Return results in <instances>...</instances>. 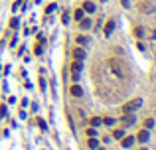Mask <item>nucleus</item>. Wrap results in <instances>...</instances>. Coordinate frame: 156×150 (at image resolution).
Instances as JSON below:
<instances>
[{
	"label": "nucleus",
	"instance_id": "nucleus-1",
	"mask_svg": "<svg viewBox=\"0 0 156 150\" xmlns=\"http://www.w3.org/2000/svg\"><path fill=\"white\" fill-rule=\"evenodd\" d=\"M109 67L113 69L115 75H118V77H123V63L118 59H109Z\"/></svg>",
	"mask_w": 156,
	"mask_h": 150
},
{
	"label": "nucleus",
	"instance_id": "nucleus-2",
	"mask_svg": "<svg viewBox=\"0 0 156 150\" xmlns=\"http://www.w3.org/2000/svg\"><path fill=\"white\" fill-rule=\"evenodd\" d=\"M142 105V99H133V101H130V103H127L123 107V112H133L134 109H138Z\"/></svg>",
	"mask_w": 156,
	"mask_h": 150
},
{
	"label": "nucleus",
	"instance_id": "nucleus-3",
	"mask_svg": "<svg viewBox=\"0 0 156 150\" xmlns=\"http://www.w3.org/2000/svg\"><path fill=\"white\" fill-rule=\"evenodd\" d=\"M81 69H83V65H81V61H73V65H71V71H73V79H79V73Z\"/></svg>",
	"mask_w": 156,
	"mask_h": 150
},
{
	"label": "nucleus",
	"instance_id": "nucleus-4",
	"mask_svg": "<svg viewBox=\"0 0 156 150\" xmlns=\"http://www.w3.org/2000/svg\"><path fill=\"white\" fill-rule=\"evenodd\" d=\"M134 121H136V118H134L133 112H124V117H123V124H124V127H130V124H134Z\"/></svg>",
	"mask_w": 156,
	"mask_h": 150
},
{
	"label": "nucleus",
	"instance_id": "nucleus-5",
	"mask_svg": "<svg viewBox=\"0 0 156 150\" xmlns=\"http://www.w3.org/2000/svg\"><path fill=\"white\" fill-rule=\"evenodd\" d=\"M73 57H75L77 61H83L85 59V50H83V47H75V50H73Z\"/></svg>",
	"mask_w": 156,
	"mask_h": 150
},
{
	"label": "nucleus",
	"instance_id": "nucleus-6",
	"mask_svg": "<svg viewBox=\"0 0 156 150\" xmlns=\"http://www.w3.org/2000/svg\"><path fill=\"white\" fill-rule=\"evenodd\" d=\"M113 30H115V20H109V22H107V26H105V36H111V34H113Z\"/></svg>",
	"mask_w": 156,
	"mask_h": 150
},
{
	"label": "nucleus",
	"instance_id": "nucleus-7",
	"mask_svg": "<svg viewBox=\"0 0 156 150\" xmlns=\"http://www.w3.org/2000/svg\"><path fill=\"white\" fill-rule=\"evenodd\" d=\"M133 144H134V138H133V136H127V138L123 136V148H130Z\"/></svg>",
	"mask_w": 156,
	"mask_h": 150
},
{
	"label": "nucleus",
	"instance_id": "nucleus-8",
	"mask_svg": "<svg viewBox=\"0 0 156 150\" xmlns=\"http://www.w3.org/2000/svg\"><path fill=\"white\" fill-rule=\"evenodd\" d=\"M71 95H73V97H81V95H83L79 85H71Z\"/></svg>",
	"mask_w": 156,
	"mask_h": 150
},
{
	"label": "nucleus",
	"instance_id": "nucleus-9",
	"mask_svg": "<svg viewBox=\"0 0 156 150\" xmlns=\"http://www.w3.org/2000/svg\"><path fill=\"white\" fill-rule=\"evenodd\" d=\"M136 138H138L140 142H146L148 138H150V134H148V130H140V132H138V136H136Z\"/></svg>",
	"mask_w": 156,
	"mask_h": 150
},
{
	"label": "nucleus",
	"instance_id": "nucleus-10",
	"mask_svg": "<svg viewBox=\"0 0 156 150\" xmlns=\"http://www.w3.org/2000/svg\"><path fill=\"white\" fill-rule=\"evenodd\" d=\"M89 148H91V150L99 148V142H97V138H95V136H89Z\"/></svg>",
	"mask_w": 156,
	"mask_h": 150
},
{
	"label": "nucleus",
	"instance_id": "nucleus-11",
	"mask_svg": "<svg viewBox=\"0 0 156 150\" xmlns=\"http://www.w3.org/2000/svg\"><path fill=\"white\" fill-rule=\"evenodd\" d=\"M83 10H85V12H95V4L93 2H85V4H83Z\"/></svg>",
	"mask_w": 156,
	"mask_h": 150
},
{
	"label": "nucleus",
	"instance_id": "nucleus-12",
	"mask_svg": "<svg viewBox=\"0 0 156 150\" xmlns=\"http://www.w3.org/2000/svg\"><path fill=\"white\" fill-rule=\"evenodd\" d=\"M81 28H83V30H89L91 28V20H81Z\"/></svg>",
	"mask_w": 156,
	"mask_h": 150
},
{
	"label": "nucleus",
	"instance_id": "nucleus-13",
	"mask_svg": "<svg viewBox=\"0 0 156 150\" xmlns=\"http://www.w3.org/2000/svg\"><path fill=\"white\" fill-rule=\"evenodd\" d=\"M140 10H142V12H152L154 8H152V4H142V6H140Z\"/></svg>",
	"mask_w": 156,
	"mask_h": 150
},
{
	"label": "nucleus",
	"instance_id": "nucleus-14",
	"mask_svg": "<svg viewBox=\"0 0 156 150\" xmlns=\"http://www.w3.org/2000/svg\"><path fill=\"white\" fill-rule=\"evenodd\" d=\"M101 122H103V121H101V118H97V117H93V118H91V124H93V127H99Z\"/></svg>",
	"mask_w": 156,
	"mask_h": 150
},
{
	"label": "nucleus",
	"instance_id": "nucleus-15",
	"mask_svg": "<svg viewBox=\"0 0 156 150\" xmlns=\"http://www.w3.org/2000/svg\"><path fill=\"white\" fill-rule=\"evenodd\" d=\"M123 136H124V130H121V128L115 130V138H123Z\"/></svg>",
	"mask_w": 156,
	"mask_h": 150
},
{
	"label": "nucleus",
	"instance_id": "nucleus-16",
	"mask_svg": "<svg viewBox=\"0 0 156 150\" xmlns=\"http://www.w3.org/2000/svg\"><path fill=\"white\" fill-rule=\"evenodd\" d=\"M77 42H79L81 46H85V44H87V38L85 36H79V38H77Z\"/></svg>",
	"mask_w": 156,
	"mask_h": 150
},
{
	"label": "nucleus",
	"instance_id": "nucleus-17",
	"mask_svg": "<svg viewBox=\"0 0 156 150\" xmlns=\"http://www.w3.org/2000/svg\"><path fill=\"white\" fill-rule=\"evenodd\" d=\"M105 124H107V127H113V124H115V118H105Z\"/></svg>",
	"mask_w": 156,
	"mask_h": 150
},
{
	"label": "nucleus",
	"instance_id": "nucleus-18",
	"mask_svg": "<svg viewBox=\"0 0 156 150\" xmlns=\"http://www.w3.org/2000/svg\"><path fill=\"white\" fill-rule=\"evenodd\" d=\"M144 124H146V128H150V127H154V121H152V118H146Z\"/></svg>",
	"mask_w": 156,
	"mask_h": 150
},
{
	"label": "nucleus",
	"instance_id": "nucleus-19",
	"mask_svg": "<svg viewBox=\"0 0 156 150\" xmlns=\"http://www.w3.org/2000/svg\"><path fill=\"white\" fill-rule=\"evenodd\" d=\"M75 18H77V20L83 18V10H77V12H75Z\"/></svg>",
	"mask_w": 156,
	"mask_h": 150
},
{
	"label": "nucleus",
	"instance_id": "nucleus-20",
	"mask_svg": "<svg viewBox=\"0 0 156 150\" xmlns=\"http://www.w3.org/2000/svg\"><path fill=\"white\" fill-rule=\"evenodd\" d=\"M87 134H89V136H97V130H95V128H89V130H87Z\"/></svg>",
	"mask_w": 156,
	"mask_h": 150
},
{
	"label": "nucleus",
	"instance_id": "nucleus-21",
	"mask_svg": "<svg viewBox=\"0 0 156 150\" xmlns=\"http://www.w3.org/2000/svg\"><path fill=\"white\" fill-rule=\"evenodd\" d=\"M103 2H105V0H103Z\"/></svg>",
	"mask_w": 156,
	"mask_h": 150
}]
</instances>
